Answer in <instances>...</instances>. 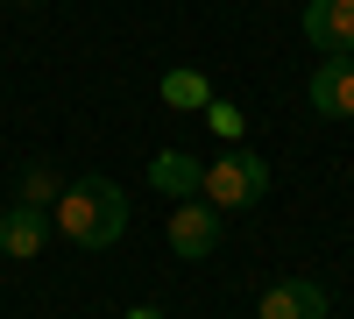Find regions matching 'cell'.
Listing matches in <instances>:
<instances>
[{"instance_id":"6da1fadb","label":"cell","mask_w":354,"mask_h":319,"mask_svg":"<svg viewBox=\"0 0 354 319\" xmlns=\"http://www.w3.org/2000/svg\"><path fill=\"white\" fill-rule=\"evenodd\" d=\"M50 220H57V235L78 241V248H113V241L128 235V192L93 170V178L64 185V199L50 206Z\"/></svg>"},{"instance_id":"7a4b0ae2","label":"cell","mask_w":354,"mask_h":319,"mask_svg":"<svg viewBox=\"0 0 354 319\" xmlns=\"http://www.w3.org/2000/svg\"><path fill=\"white\" fill-rule=\"evenodd\" d=\"M198 199H205L213 213H248V206H262V199H270V163H262L248 142H227V149L205 163Z\"/></svg>"},{"instance_id":"3957f363","label":"cell","mask_w":354,"mask_h":319,"mask_svg":"<svg viewBox=\"0 0 354 319\" xmlns=\"http://www.w3.org/2000/svg\"><path fill=\"white\" fill-rule=\"evenodd\" d=\"M220 220H227V213H213L205 199H177V206H170V255L205 263V255H213V241H220Z\"/></svg>"},{"instance_id":"277c9868","label":"cell","mask_w":354,"mask_h":319,"mask_svg":"<svg viewBox=\"0 0 354 319\" xmlns=\"http://www.w3.org/2000/svg\"><path fill=\"white\" fill-rule=\"evenodd\" d=\"M312 113H326V121H354V57H326V64L312 71Z\"/></svg>"},{"instance_id":"5b68a950","label":"cell","mask_w":354,"mask_h":319,"mask_svg":"<svg viewBox=\"0 0 354 319\" xmlns=\"http://www.w3.org/2000/svg\"><path fill=\"white\" fill-rule=\"evenodd\" d=\"M305 43L326 50V57H347L354 50V0H312L305 8Z\"/></svg>"},{"instance_id":"8992f818","label":"cell","mask_w":354,"mask_h":319,"mask_svg":"<svg viewBox=\"0 0 354 319\" xmlns=\"http://www.w3.org/2000/svg\"><path fill=\"white\" fill-rule=\"evenodd\" d=\"M50 227H57V220H50L43 206H21V199H15V206L0 213V255H15V263H28V255H43Z\"/></svg>"},{"instance_id":"52a82bcc","label":"cell","mask_w":354,"mask_h":319,"mask_svg":"<svg viewBox=\"0 0 354 319\" xmlns=\"http://www.w3.org/2000/svg\"><path fill=\"white\" fill-rule=\"evenodd\" d=\"M255 312H262V319H326V291H319L312 277H283V284L262 291Z\"/></svg>"},{"instance_id":"ba28073f","label":"cell","mask_w":354,"mask_h":319,"mask_svg":"<svg viewBox=\"0 0 354 319\" xmlns=\"http://www.w3.org/2000/svg\"><path fill=\"white\" fill-rule=\"evenodd\" d=\"M149 185H156L163 199H198L205 163H198V156H185V149H156V156H149Z\"/></svg>"},{"instance_id":"9c48e42d","label":"cell","mask_w":354,"mask_h":319,"mask_svg":"<svg viewBox=\"0 0 354 319\" xmlns=\"http://www.w3.org/2000/svg\"><path fill=\"white\" fill-rule=\"evenodd\" d=\"M156 93H163V107H177V113H205V107H213V85H205L198 71H185V64H177V71H163V85H156Z\"/></svg>"},{"instance_id":"30bf717a","label":"cell","mask_w":354,"mask_h":319,"mask_svg":"<svg viewBox=\"0 0 354 319\" xmlns=\"http://www.w3.org/2000/svg\"><path fill=\"white\" fill-rule=\"evenodd\" d=\"M57 199H64V192H57V170L50 163H21V206H57Z\"/></svg>"},{"instance_id":"8fae6325","label":"cell","mask_w":354,"mask_h":319,"mask_svg":"<svg viewBox=\"0 0 354 319\" xmlns=\"http://www.w3.org/2000/svg\"><path fill=\"white\" fill-rule=\"evenodd\" d=\"M205 128H213V135H220V149H227V142H241V128H248V121H241V107H234V100H220V93H213V107H205Z\"/></svg>"},{"instance_id":"7c38bea8","label":"cell","mask_w":354,"mask_h":319,"mask_svg":"<svg viewBox=\"0 0 354 319\" xmlns=\"http://www.w3.org/2000/svg\"><path fill=\"white\" fill-rule=\"evenodd\" d=\"M128 319H163V312H156V305H135V312H128Z\"/></svg>"},{"instance_id":"4fadbf2b","label":"cell","mask_w":354,"mask_h":319,"mask_svg":"<svg viewBox=\"0 0 354 319\" xmlns=\"http://www.w3.org/2000/svg\"><path fill=\"white\" fill-rule=\"evenodd\" d=\"M28 8H36V0H28Z\"/></svg>"}]
</instances>
